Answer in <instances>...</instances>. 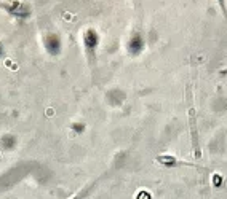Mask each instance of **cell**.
Returning <instances> with one entry per match:
<instances>
[{
    "label": "cell",
    "mask_w": 227,
    "mask_h": 199,
    "mask_svg": "<svg viewBox=\"0 0 227 199\" xmlns=\"http://www.w3.org/2000/svg\"><path fill=\"white\" fill-rule=\"evenodd\" d=\"M157 163L165 166V167H170V169H173V167H197V169H203L198 164L189 163V161H182V159H179V158H176L174 154H158Z\"/></svg>",
    "instance_id": "cell-1"
},
{
    "label": "cell",
    "mask_w": 227,
    "mask_h": 199,
    "mask_svg": "<svg viewBox=\"0 0 227 199\" xmlns=\"http://www.w3.org/2000/svg\"><path fill=\"white\" fill-rule=\"evenodd\" d=\"M101 43L99 33L96 32L94 29H88L85 30V35H83V45H85V49L88 54H94Z\"/></svg>",
    "instance_id": "cell-2"
},
{
    "label": "cell",
    "mask_w": 227,
    "mask_h": 199,
    "mask_svg": "<svg viewBox=\"0 0 227 199\" xmlns=\"http://www.w3.org/2000/svg\"><path fill=\"white\" fill-rule=\"evenodd\" d=\"M103 178H104V175H101V177H98L96 180H93V182H91V183L85 185V186H83L82 190H80V191H77V193L74 194V196L70 198V199H86V198L90 196L91 193H93L94 190H96V186H98V185H99V182L103 180Z\"/></svg>",
    "instance_id": "cell-3"
},
{
    "label": "cell",
    "mask_w": 227,
    "mask_h": 199,
    "mask_svg": "<svg viewBox=\"0 0 227 199\" xmlns=\"http://www.w3.org/2000/svg\"><path fill=\"white\" fill-rule=\"evenodd\" d=\"M216 2H218L219 8H221L222 16H224V18H226V21H227V0H216Z\"/></svg>",
    "instance_id": "cell-4"
}]
</instances>
